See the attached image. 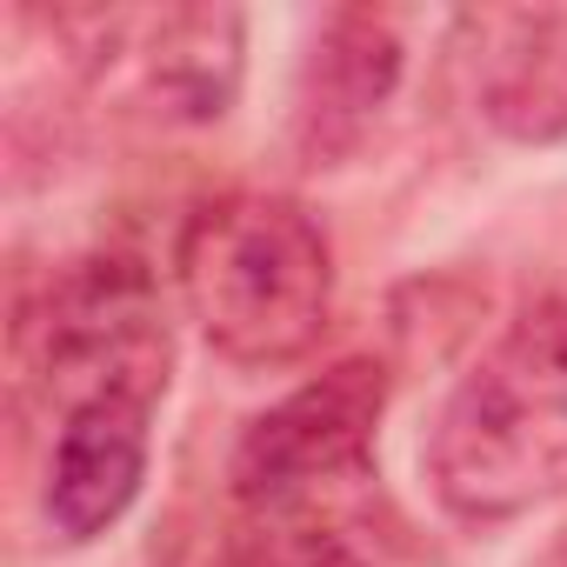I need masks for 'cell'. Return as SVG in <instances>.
I'll use <instances>...</instances> for the list:
<instances>
[{
	"label": "cell",
	"instance_id": "obj_1",
	"mask_svg": "<svg viewBox=\"0 0 567 567\" xmlns=\"http://www.w3.org/2000/svg\"><path fill=\"white\" fill-rule=\"evenodd\" d=\"M434 501L467 527L520 520L567 494V308L507 321L427 427Z\"/></svg>",
	"mask_w": 567,
	"mask_h": 567
},
{
	"label": "cell",
	"instance_id": "obj_2",
	"mask_svg": "<svg viewBox=\"0 0 567 567\" xmlns=\"http://www.w3.org/2000/svg\"><path fill=\"white\" fill-rule=\"evenodd\" d=\"M181 301L234 368H288L321 348L334 315V254L308 207L220 194L181 234Z\"/></svg>",
	"mask_w": 567,
	"mask_h": 567
},
{
	"label": "cell",
	"instance_id": "obj_3",
	"mask_svg": "<svg viewBox=\"0 0 567 567\" xmlns=\"http://www.w3.org/2000/svg\"><path fill=\"white\" fill-rule=\"evenodd\" d=\"M174 368L167 315L134 260H74L21 315V374L61 414L94 401H161Z\"/></svg>",
	"mask_w": 567,
	"mask_h": 567
},
{
	"label": "cell",
	"instance_id": "obj_4",
	"mask_svg": "<svg viewBox=\"0 0 567 567\" xmlns=\"http://www.w3.org/2000/svg\"><path fill=\"white\" fill-rule=\"evenodd\" d=\"M388 414V368L354 354L274 401L234 447V494L254 514H315L321 494L348 487L374 461V427Z\"/></svg>",
	"mask_w": 567,
	"mask_h": 567
},
{
	"label": "cell",
	"instance_id": "obj_5",
	"mask_svg": "<svg viewBox=\"0 0 567 567\" xmlns=\"http://www.w3.org/2000/svg\"><path fill=\"white\" fill-rule=\"evenodd\" d=\"M54 34L74 41L87 74L107 87L114 74L127 94L161 121H220L240 87V34L234 8H161V14H54Z\"/></svg>",
	"mask_w": 567,
	"mask_h": 567
},
{
	"label": "cell",
	"instance_id": "obj_6",
	"mask_svg": "<svg viewBox=\"0 0 567 567\" xmlns=\"http://www.w3.org/2000/svg\"><path fill=\"white\" fill-rule=\"evenodd\" d=\"M401 81V34L388 14L368 8H341L315 28V48L301 61V87H295V147L308 167H328L341 154L361 147V134L374 127V114L388 107Z\"/></svg>",
	"mask_w": 567,
	"mask_h": 567
},
{
	"label": "cell",
	"instance_id": "obj_7",
	"mask_svg": "<svg viewBox=\"0 0 567 567\" xmlns=\"http://www.w3.org/2000/svg\"><path fill=\"white\" fill-rule=\"evenodd\" d=\"M147 401H94L61 414L48 454V527L61 540L107 534L147 481Z\"/></svg>",
	"mask_w": 567,
	"mask_h": 567
},
{
	"label": "cell",
	"instance_id": "obj_8",
	"mask_svg": "<svg viewBox=\"0 0 567 567\" xmlns=\"http://www.w3.org/2000/svg\"><path fill=\"white\" fill-rule=\"evenodd\" d=\"M481 34L474 94L481 114L507 141H560L567 134V8H507L474 14Z\"/></svg>",
	"mask_w": 567,
	"mask_h": 567
},
{
	"label": "cell",
	"instance_id": "obj_9",
	"mask_svg": "<svg viewBox=\"0 0 567 567\" xmlns=\"http://www.w3.org/2000/svg\"><path fill=\"white\" fill-rule=\"evenodd\" d=\"M254 567H368V560L348 547V534H334L315 514H274L254 547Z\"/></svg>",
	"mask_w": 567,
	"mask_h": 567
}]
</instances>
